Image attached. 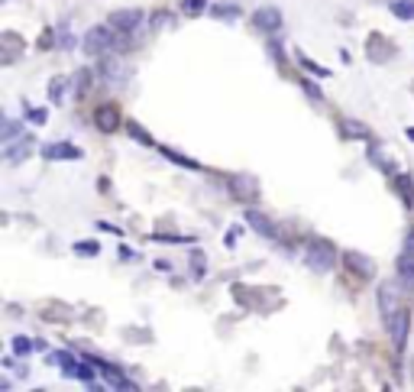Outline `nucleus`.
Listing matches in <instances>:
<instances>
[{"label": "nucleus", "mask_w": 414, "mask_h": 392, "mask_svg": "<svg viewBox=\"0 0 414 392\" xmlns=\"http://www.w3.org/2000/svg\"><path fill=\"white\" fill-rule=\"evenodd\" d=\"M304 263L314 273H330L337 266V246L324 240V237H311L308 246H304Z\"/></svg>", "instance_id": "f257e3e1"}, {"label": "nucleus", "mask_w": 414, "mask_h": 392, "mask_svg": "<svg viewBox=\"0 0 414 392\" xmlns=\"http://www.w3.org/2000/svg\"><path fill=\"white\" fill-rule=\"evenodd\" d=\"M81 49H85L87 55H107L117 49V30L110 26V23H97V26H91V30L85 32V39H81Z\"/></svg>", "instance_id": "f03ea898"}, {"label": "nucleus", "mask_w": 414, "mask_h": 392, "mask_svg": "<svg viewBox=\"0 0 414 392\" xmlns=\"http://www.w3.org/2000/svg\"><path fill=\"white\" fill-rule=\"evenodd\" d=\"M227 188H230V195H234V202L246 204V208H253V204L259 202V179H256V175L236 172V175L227 179Z\"/></svg>", "instance_id": "7ed1b4c3"}, {"label": "nucleus", "mask_w": 414, "mask_h": 392, "mask_svg": "<svg viewBox=\"0 0 414 392\" xmlns=\"http://www.w3.org/2000/svg\"><path fill=\"white\" fill-rule=\"evenodd\" d=\"M87 360L94 363L97 370H101V376H104V382L110 386V389H123V392H133V389H139L136 382L130 380L127 373L120 370V366H114V363H107V360H101V357H94V353H87Z\"/></svg>", "instance_id": "20e7f679"}, {"label": "nucleus", "mask_w": 414, "mask_h": 392, "mask_svg": "<svg viewBox=\"0 0 414 392\" xmlns=\"http://www.w3.org/2000/svg\"><path fill=\"white\" fill-rule=\"evenodd\" d=\"M385 328H389V337H392L395 353H404V347H408V331H411V315H408V308L395 311L392 318L385 321Z\"/></svg>", "instance_id": "39448f33"}, {"label": "nucleus", "mask_w": 414, "mask_h": 392, "mask_svg": "<svg viewBox=\"0 0 414 392\" xmlns=\"http://www.w3.org/2000/svg\"><path fill=\"white\" fill-rule=\"evenodd\" d=\"M402 282H382L379 286V311H382V321H389L395 311H402L398 298H402Z\"/></svg>", "instance_id": "423d86ee"}, {"label": "nucleus", "mask_w": 414, "mask_h": 392, "mask_svg": "<svg viewBox=\"0 0 414 392\" xmlns=\"http://www.w3.org/2000/svg\"><path fill=\"white\" fill-rule=\"evenodd\" d=\"M94 127L101 130V133H117L120 127H127V120L120 117L117 104H101L94 110Z\"/></svg>", "instance_id": "0eeeda50"}, {"label": "nucleus", "mask_w": 414, "mask_h": 392, "mask_svg": "<svg viewBox=\"0 0 414 392\" xmlns=\"http://www.w3.org/2000/svg\"><path fill=\"white\" fill-rule=\"evenodd\" d=\"M282 23H285V17H282L278 7H259V10L253 13V26L259 32H269V36H276V32L282 30Z\"/></svg>", "instance_id": "6e6552de"}, {"label": "nucleus", "mask_w": 414, "mask_h": 392, "mask_svg": "<svg viewBox=\"0 0 414 392\" xmlns=\"http://www.w3.org/2000/svg\"><path fill=\"white\" fill-rule=\"evenodd\" d=\"M107 23H110L117 32H127V36H133V32L143 26V10H136V7H130V10H114Z\"/></svg>", "instance_id": "1a4fd4ad"}, {"label": "nucleus", "mask_w": 414, "mask_h": 392, "mask_svg": "<svg viewBox=\"0 0 414 392\" xmlns=\"http://www.w3.org/2000/svg\"><path fill=\"white\" fill-rule=\"evenodd\" d=\"M343 266L350 269L353 276H360V279H372V276H375V259L356 253V250H346V253H343Z\"/></svg>", "instance_id": "9d476101"}, {"label": "nucleus", "mask_w": 414, "mask_h": 392, "mask_svg": "<svg viewBox=\"0 0 414 392\" xmlns=\"http://www.w3.org/2000/svg\"><path fill=\"white\" fill-rule=\"evenodd\" d=\"M246 224L253 227L256 233H262L266 240H278V227L272 217H266L262 211H256V208H246Z\"/></svg>", "instance_id": "9b49d317"}, {"label": "nucleus", "mask_w": 414, "mask_h": 392, "mask_svg": "<svg viewBox=\"0 0 414 392\" xmlns=\"http://www.w3.org/2000/svg\"><path fill=\"white\" fill-rule=\"evenodd\" d=\"M39 153H43V159H49V162H55V159L74 162V159H81V156H85V153L74 146V143H45Z\"/></svg>", "instance_id": "f8f14e48"}, {"label": "nucleus", "mask_w": 414, "mask_h": 392, "mask_svg": "<svg viewBox=\"0 0 414 392\" xmlns=\"http://www.w3.org/2000/svg\"><path fill=\"white\" fill-rule=\"evenodd\" d=\"M392 185H395V191H398L402 204L411 211V208H414V175H408V172H398V175H392Z\"/></svg>", "instance_id": "ddd939ff"}, {"label": "nucleus", "mask_w": 414, "mask_h": 392, "mask_svg": "<svg viewBox=\"0 0 414 392\" xmlns=\"http://www.w3.org/2000/svg\"><path fill=\"white\" fill-rule=\"evenodd\" d=\"M395 269H398V282H402V288L408 292V295H414V256H398V263H395Z\"/></svg>", "instance_id": "4468645a"}, {"label": "nucleus", "mask_w": 414, "mask_h": 392, "mask_svg": "<svg viewBox=\"0 0 414 392\" xmlns=\"http://www.w3.org/2000/svg\"><path fill=\"white\" fill-rule=\"evenodd\" d=\"M32 146H36V143H32V137H26V133H23L17 143H7V153H3V159H7V162H20L23 156H30V153H32Z\"/></svg>", "instance_id": "2eb2a0df"}, {"label": "nucleus", "mask_w": 414, "mask_h": 392, "mask_svg": "<svg viewBox=\"0 0 414 392\" xmlns=\"http://www.w3.org/2000/svg\"><path fill=\"white\" fill-rule=\"evenodd\" d=\"M240 3H214L211 7V17L214 20H223V23H230V20H236L240 17Z\"/></svg>", "instance_id": "dca6fc26"}, {"label": "nucleus", "mask_w": 414, "mask_h": 392, "mask_svg": "<svg viewBox=\"0 0 414 392\" xmlns=\"http://www.w3.org/2000/svg\"><path fill=\"white\" fill-rule=\"evenodd\" d=\"M389 10L395 13V20L411 23L414 20V0H392V3H389Z\"/></svg>", "instance_id": "f3484780"}, {"label": "nucleus", "mask_w": 414, "mask_h": 392, "mask_svg": "<svg viewBox=\"0 0 414 392\" xmlns=\"http://www.w3.org/2000/svg\"><path fill=\"white\" fill-rule=\"evenodd\" d=\"M101 78H110V81H117L120 78V62L114 59V52L101 55Z\"/></svg>", "instance_id": "a211bd4d"}, {"label": "nucleus", "mask_w": 414, "mask_h": 392, "mask_svg": "<svg viewBox=\"0 0 414 392\" xmlns=\"http://www.w3.org/2000/svg\"><path fill=\"white\" fill-rule=\"evenodd\" d=\"M162 153V156H165V159H172L175 162V166H185V169H192V172H198L201 169V166H198V162L194 159H188V156H181V153H175V149H169V146H156Z\"/></svg>", "instance_id": "6ab92c4d"}, {"label": "nucleus", "mask_w": 414, "mask_h": 392, "mask_svg": "<svg viewBox=\"0 0 414 392\" xmlns=\"http://www.w3.org/2000/svg\"><path fill=\"white\" fill-rule=\"evenodd\" d=\"M127 133H130V139H136V143H143V146H156V139H152L146 130H143V124H139V120H127Z\"/></svg>", "instance_id": "aec40b11"}, {"label": "nucleus", "mask_w": 414, "mask_h": 392, "mask_svg": "<svg viewBox=\"0 0 414 392\" xmlns=\"http://www.w3.org/2000/svg\"><path fill=\"white\" fill-rule=\"evenodd\" d=\"M91 78H94V72H91V68H78V75H74V81H72L74 95L85 97V95H87V88H91Z\"/></svg>", "instance_id": "412c9836"}, {"label": "nucleus", "mask_w": 414, "mask_h": 392, "mask_svg": "<svg viewBox=\"0 0 414 392\" xmlns=\"http://www.w3.org/2000/svg\"><path fill=\"white\" fill-rule=\"evenodd\" d=\"M295 55H298V62H301V68H304V72H311V75H314V78H330V75H333V72H330V68H324V65L311 62V59H308V55H304V52H295Z\"/></svg>", "instance_id": "4be33fe9"}, {"label": "nucleus", "mask_w": 414, "mask_h": 392, "mask_svg": "<svg viewBox=\"0 0 414 392\" xmlns=\"http://www.w3.org/2000/svg\"><path fill=\"white\" fill-rule=\"evenodd\" d=\"M10 347H13V357H30L32 350H36V344H32L26 334H17V337L10 340Z\"/></svg>", "instance_id": "5701e85b"}, {"label": "nucleus", "mask_w": 414, "mask_h": 392, "mask_svg": "<svg viewBox=\"0 0 414 392\" xmlns=\"http://www.w3.org/2000/svg\"><path fill=\"white\" fill-rule=\"evenodd\" d=\"M211 7H207V0H181V13L185 17H201V13H207Z\"/></svg>", "instance_id": "b1692460"}, {"label": "nucleus", "mask_w": 414, "mask_h": 392, "mask_svg": "<svg viewBox=\"0 0 414 392\" xmlns=\"http://www.w3.org/2000/svg\"><path fill=\"white\" fill-rule=\"evenodd\" d=\"M72 250L78 256H97V253H101V244H97V240H74Z\"/></svg>", "instance_id": "393cba45"}, {"label": "nucleus", "mask_w": 414, "mask_h": 392, "mask_svg": "<svg viewBox=\"0 0 414 392\" xmlns=\"http://www.w3.org/2000/svg\"><path fill=\"white\" fill-rule=\"evenodd\" d=\"M0 137H3V143H13L17 137H23V124L20 120H3V133Z\"/></svg>", "instance_id": "a878e982"}, {"label": "nucleus", "mask_w": 414, "mask_h": 392, "mask_svg": "<svg viewBox=\"0 0 414 392\" xmlns=\"http://www.w3.org/2000/svg\"><path fill=\"white\" fill-rule=\"evenodd\" d=\"M65 78H55L52 85H49V97H52V104H62L65 101Z\"/></svg>", "instance_id": "bb28decb"}, {"label": "nucleus", "mask_w": 414, "mask_h": 392, "mask_svg": "<svg viewBox=\"0 0 414 392\" xmlns=\"http://www.w3.org/2000/svg\"><path fill=\"white\" fill-rule=\"evenodd\" d=\"M301 88H304V95H308L311 101H318V104H320V101H324V91H320V88L314 85L311 78H304V81H301Z\"/></svg>", "instance_id": "cd10ccee"}, {"label": "nucleus", "mask_w": 414, "mask_h": 392, "mask_svg": "<svg viewBox=\"0 0 414 392\" xmlns=\"http://www.w3.org/2000/svg\"><path fill=\"white\" fill-rule=\"evenodd\" d=\"M152 240H165V244H192V237H178V233H152Z\"/></svg>", "instance_id": "c85d7f7f"}, {"label": "nucleus", "mask_w": 414, "mask_h": 392, "mask_svg": "<svg viewBox=\"0 0 414 392\" xmlns=\"http://www.w3.org/2000/svg\"><path fill=\"white\" fill-rule=\"evenodd\" d=\"M356 120H343V137H366V127H353Z\"/></svg>", "instance_id": "c756f323"}, {"label": "nucleus", "mask_w": 414, "mask_h": 392, "mask_svg": "<svg viewBox=\"0 0 414 392\" xmlns=\"http://www.w3.org/2000/svg\"><path fill=\"white\" fill-rule=\"evenodd\" d=\"M192 269H194V276H198V279L204 276V253H201V250H194V253H192Z\"/></svg>", "instance_id": "7c9ffc66"}, {"label": "nucleus", "mask_w": 414, "mask_h": 392, "mask_svg": "<svg viewBox=\"0 0 414 392\" xmlns=\"http://www.w3.org/2000/svg\"><path fill=\"white\" fill-rule=\"evenodd\" d=\"M402 253L404 256H414V227L408 233H404V246H402Z\"/></svg>", "instance_id": "2f4dec72"}, {"label": "nucleus", "mask_w": 414, "mask_h": 392, "mask_svg": "<svg viewBox=\"0 0 414 392\" xmlns=\"http://www.w3.org/2000/svg\"><path fill=\"white\" fill-rule=\"evenodd\" d=\"M45 117H49V114H45L43 107H36V110H30V124H36V127H43V124H45Z\"/></svg>", "instance_id": "473e14b6"}, {"label": "nucleus", "mask_w": 414, "mask_h": 392, "mask_svg": "<svg viewBox=\"0 0 414 392\" xmlns=\"http://www.w3.org/2000/svg\"><path fill=\"white\" fill-rule=\"evenodd\" d=\"M97 231H107V233H117V237H120V233H123V231H120V227H114V224H107V221H97Z\"/></svg>", "instance_id": "72a5a7b5"}, {"label": "nucleus", "mask_w": 414, "mask_h": 392, "mask_svg": "<svg viewBox=\"0 0 414 392\" xmlns=\"http://www.w3.org/2000/svg\"><path fill=\"white\" fill-rule=\"evenodd\" d=\"M120 259H136V250H130V246H120Z\"/></svg>", "instance_id": "f704fd0d"}, {"label": "nucleus", "mask_w": 414, "mask_h": 392, "mask_svg": "<svg viewBox=\"0 0 414 392\" xmlns=\"http://www.w3.org/2000/svg\"><path fill=\"white\" fill-rule=\"evenodd\" d=\"M408 139H414V127H408Z\"/></svg>", "instance_id": "c9c22d12"}]
</instances>
